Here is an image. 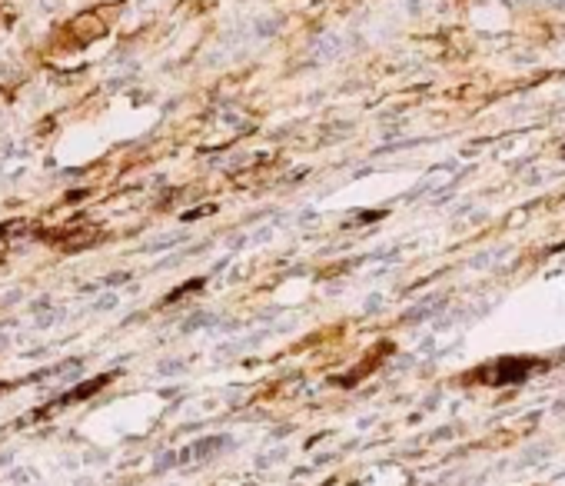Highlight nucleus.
Segmentation results:
<instances>
[{
	"instance_id": "7ed1b4c3",
	"label": "nucleus",
	"mask_w": 565,
	"mask_h": 486,
	"mask_svg": "<svg viewBox=\"0 0 565 486\" xmlns=\"http://www.w3.org/2000/svg\"><path fill=\"white\" fill-rule=\"evenodd\" d=\"M549 7H556V10H565V0H546Z\"/></svg>"
},
{
	"instance_id": "f03ea898",
	"label": "nucleus",
	"mask_w": 565,
	"mask_h": 486,
	"mask_svg": "<svg viewBox=\"0 0 565 486\" xmlns=\"http://www.w3.org/2000/svg\"><path fill=\"white\" fill-rule=\"evenodd\" d=\"M279 27H283V17H259V20H253L249 34H253L256 40H266V37H273Z\"/></svg>"
},
{
	"instance_id": "f257e3e1",
	"label": "nucleus",
	"mask_w": 565,
	"mask_h": 486,
	"mask_svg": "<svg viewBox=\"0 0 565 486\" xmlns=\"http://www.w3.org/2000/svg\"><path fill=\"white\" fill-rule=\"evenodd\" d=\"M339 50H343V40L336 37V34H323L316 40V60H333Z\"/></svg>"
},
{
	"instance_id": "20e7f679",
	"label": "nucleus",
	"mask_w": 565,
	"mask_h": 486,
	"mask_svg": "<svg viewBox=\"0 0 565 486\" xmlns=\"http://www.w3.org/2000/svg\"><path fill=\"white\" fill-rule=\"evenodd\" d=\"M0 44H4V40H0Z\"/></svg>"
}]
</instances>
